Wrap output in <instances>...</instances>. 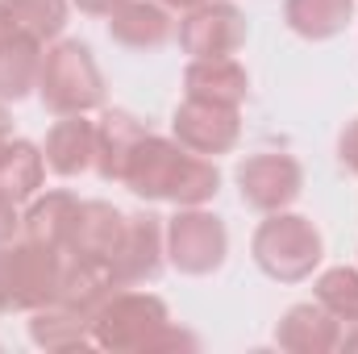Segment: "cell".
<instances>
[{"label":"cell","instance_id":"obj_15","mask_svg":"<svg viewBox=\"0 0 358 354\" xmlns=\"http://www.w3.org/2000/svg\"><path fill=\"white\" fill-rule=\"evenodd\" d=\"M76 213H80V196L76 192H38L25 213H21V238L29 242H42L50 250H67L71 242V225H76Z\"/></svg>","mask_w":358,"mask_h":354},{"label":"cell","instance_id":"obj_31","mask_svg":"<svg viewBox=\"0 0 358 354\" xmlns=\"http://www.w3.org/2000/svg\"><path fill=\"white\" fill-rule=\"evenodd\" d=\"M0 138H8V108H4V100H0Z\"/></svg>","mask_w":358,"mask_h":354},{"label":"cell","instance_id":"obj_19","mask_svg":"<svg viewBox=\"0 0 358 354\" xmlns=\"http://www.w3.org/2000/svg\"><path fill=\"white\" fill-rule=\"evenodd\" d=\"M46 183L42 146L29 138H0V196L13 204H29Z\"/></svg>","mask_w":358,"mask_h":354},{"label":"cell","instance_id":"obj_3","mask_svg":"<svg viewBox=\"0 0 358 354\" xmlns=\"http://www.w3.org/2000/svg\"><path fill=\"white\" fill-rule=\"evenodd\" d=\"M250 255L259 271L275 283H300L308 279L321 259H325V238L313 225V217L304 213H267V221H259L255 238H250Z\"/></svg>","mask_w":358,"mask_h":354},{"label":"cell","instance_id":"obj_13","mask_svg":"<svg viewBox=\"0 0 358 354\" xmlns=\"http://www.w3.org/2000/svg\"><path fill=\"white\" fill-rule=\"evenodd\" d=\"M125 225H129V213H121L117 204L108 200H80V213H76V225H71V242L63 255H84V259H104L113 267V255L125 238Z\"/></svg>","mask_w":358,"mask_h":354},{"label":"cell","instance_id":"obj_20","mask_svg":"<svg viewBox=\"0 0 358 354\" xmlns=\"http://www.w3.org/2000/svg\"><path fill=\"white\" fill-rule=\"evenodd\" d=\"M29 342L42 351H88L92 346V317L50 300L29 313Z\"/></svg>","mask_w":358,"mask_h":354},{"label":"cell","instance_id":"obj_8","mask_svg":"<svg viewBox=\"0 0 358 354\" xmlns=\"http://www.w3.org/2000/svg\"><path fill=\"white\" fill-rule=\"evenodd\" d=\"M176 38L187 59H229L246 46L250 25L234 0H208V4L183 13V21L176 25Z\"/></svg>","mask_w":358,"mask_h":354},{"label":"cell","instance_id":"obj_29","mask_svg":"<svg viewBox=\"0 0 358 354\" xmlns=\"http://www.w3.org/2000/svg\"><path fill=\"white\" fill-rule=\"evenodd\" d=\"M13 34H17V29H13V21H8V13H4V0H0V46H4Z\"/></svg>","mask_w":358,"mask_h":354},{"label":"cell","instance_id":"obj_6","mask_svg":"<svg viewBox=\"0 0 358 354\" xmlns=\"http://www.w3.org/2000/svg\"><path fill=\"white\" fill-rule=\"evenodd\" d=\"M163 242H167V263L179 275H213L229 255V229L204 204H183L163 225Z\"/></svg>","mask_w":358,"mask_h":354},{"label":"cell","instance_id":"obj_7","mask_svg":"<svg viewBox=\"0 0 358 354\" xmlns=\"http://www.w3.org/2000/svg\"><path fill=\"white\" fill-rule=\"evenodd\" d=\"M238 192H242V204L263 213V217L279 213V208H292L304 192V167L296 155L255 150L238 163Z\"/></svg>","mask_w":358,"mask_h":354},{"label":"cell","instance_id":"obj_11","mask_svg":"<svg viewBox=\"0 0 358 354\" xmlns=\"http://www.w3.org/2000/svg\"><path fill=\"white\" fill-rule=\"evenodd\" d=\"M342 334H346V325L329 309H321L317 300H304V304H292L279 317L275 346L292 354H329L342 351Z\"/></svg>","mask_w":358,"mask_h":354},{"label":"cell","instance_id":"obj_2","mask_svg":"<svg viewBox=\"0 0 358 354\" xmlns=\"http://www.w3.org/2000/svg\"><path fill=\"white\" fill-rule=\"evenodd\" d=\"M92 346L96 351H196V334L179 330L163 296L142 288H117L92 313Z\"/></svg>","mask_w":358,"mask_h":354},{"label":"cell","instance_id":"obj_26","mask_svg":"<svg viewBox=\"0 0 358 354\" xmlns=\"http://www.w3.org/2000/svg\"><path fill=\"white\" fill-rule=\"evenodd\" d=\"M13 238H21V204L0 196V246L13 242Z\"/></svg>","mask_w":358,"mask_h":354},{"label":"cell","instance_id":"obj_21","mask_svg":"<svg viewBox=\"0 0 358 354\" xmlns=\"http://www.w3.org/2000/svg\"><path fill=\"white\" fill-rule=\"evenodd\" d=\"M355 4L358 0H283V21L308 42H329L350 25Z\"/></svg>","mask_w":358,"mask_h":354},{"label":"cell","instance_id":"obj_27","mask_svg":"<svg viewBox=\"0 0 358 354\" xmlns=\"http://www.w3.org/2000/svg\"><path fill=\"white\" fill-rule=\"evenodd\" d=\"M80 13H88V17H108V13H117L125 0H71Z\"/></svg>","mask_w":358,"mask_h":354},{"label":"cell","instance_id":"obj_18","mask_svg":"<svg viewBox=\"0 0 358 354\" xmlns=\"http://www.w3.org/2000/svg\"><path fill=\"white\" fill-rule=\"evenodd\" d=\"M146 121H138L134 113L125 108H104L100 121H96V163L92 171L104 179V183H121V171H125V159L129 150L146 138Z\"/></svg>","mask_w":358,"mask_h":354},{"label":"cell","instance_id":"obj_14","mask_svg":"<svg viewBox=\"0 0 358 354\" xmlns=\"http://www.w3.org/2000/svg\"><path fill=\"white\" fill-rule=\"evenodd\" d=\"M108 38L129 50H159L176 38V17L159 0H125L108 13Z\"/></svg>","mask_w":358,"mask_h":354},{"label":"cell","instance_id":"obj_28","mask_svg":"<svg viewBox=\"0 0 358 354\" xmlns=\"http://www.w3.org/2000/svg\"><path fill=\"white\" fill-rule=\"evenodd\" d=\"M159 4H167L171 13H187V8H200V4H208V0H159Z\"/></svg>","mask_w":358,"mask_h":354},{"label":"cell","instance_id":"obj_22","mask_svg":"<svg viewBox=\"0 0 358 354\" xmlns=\"http://www.w3.org/2000/svg\"><path fill=\"white\" fill-rule=\"evenodd\" d=\"M42 42L25 38V34H13L4 46H0V100L17 104L25 100L29 92H38V71H42Z\"/></svg>","mask_w":358,"mask_h":354},{"label":"cell","instance_id":"obj_23","mask_svg":"<svg viewBox=\"0 0 358 354\" xmlns=\"http://www.w3.org/2000/svg\"><path fill=\"white\" fill-rule=\"evenodd\" d=\"M4 13L13 21L17 34L50 46L63 38L67 29V17H71V4L67 0H4Z\"/></svg>","mask_w":358,"mask_h":354},{"label":"cell","instance_id":"obj_4","mask_svg":"<svg viewBox=\"0 0 358 354\" xmlns=\"http://www.w3.org/2000/svg\"><path fill=\"white\" fill-rule=\"evenodd\" d=\"M38 100L55 113H96L104 108V76L92 59V46L80 38H59L42 50Z\"/></svg>","mask_w":358,"mask_h":354},{"label":"cell","instance_id":"obj_17","mask_svg":"<svg viewBox=\"0 0 358 354\" xmlns=\"http://www.w3.org/2000/svg\"><path fill=\"white\" fill-rule=\"evenodd\" d=\"M183 96L242 108L246 96H250V76L234 55L229 59H192L183 67Z\"/></svg>","mask_w":358,"mask_h":354},{"label":"cell","instance_id":"obj_24","mask_svg":"<svg viewBox=\"0 0 358 354\" xmlns=\"http://www.w3.org/2000/svg\"><path fill=\"white\" fill-rule=\"evenodd\" d=\"M313 300L329 309L346 330L358 325V267H325L313 283Z\"/></svg>","mask_w":358,"mask_h":354},{"label":"cell","instance_id":"obj_25","mask_svg":"<svg viewBox=\"0 0 358 354\" xmlns=\"http://www.w3.org/2000/svg\"><path fill=\"white\" fill-rule=\"evenodd\" d=\"M338 163H342L350 176H358V117L346 121L342 134H338Z\"/></svg>","mask_w":358,"mask_h":354},{"label":"cell","instance_id":"obj_30","mask_svg":"<svg viewBox=\"0 0 358 354\" xmlns=\"http://www.w3.org/2000/svg\"><path fill=\"white\" fill-rule=\"evenodd\" d=\"M342 346H346V351H358V325H350V330L342 334Z\"/></svg>","mask_w":358,"mask_h":354},{"label":"cell","instance_id":"obj_16","mask_svg":"<svg viewBox=\"0 0 358 354\" xmlns=\"http://www.w3.org/2000/svg\"><path fill=\"white\" fill-rule=\"evenodd\" d=\"M121 283L113 279V267L104 259H84V255H63V271H59V304L76 309L92 317Z\"/></svg>","mask_w":358,"mask_h":354},{"label":"cell","instance_id":"obj_9","mask_svg":"<svg viewBox=\"0 0 358 354\" xmlns=\"http://www.w3.org/2000/svg\"><path fill=\"white\" fill-rule=\"evenodd\" d=\"M171 138L196 155H208V159L229 155L242 138V108L183 96L176 117H171Z\"/></svg>","mask_w":358,"mask_h":354},{"label":"cell","instance_id":"obj_1","mask_svg":"<svg viewBox=\"0 0 358 354\" xmlns=\"http://www.w3.org/2000/svg\"><path fill=\"white\" fill-rule=\"evenodd\" d=\"M121 183L138 196V200H167V204H208L221 192V167L208 155H196L187 146H179L176 138L163 134H146L129 159Z\"/></svg>","mask_w":358,"mask_h":354},{"label":"cell","instance_id":"obj_10","mask_svg":"<svg viewBox=\"0 0 358 354\" xmlns=\"http://www.w3.org/2000/svg\"><path fill=\"white\" fill-rule=\"evenodd\" d=\"M167 259V242H163V217L155 213H129V225H125V238L113 255V279L121 288H138V283H150L159 279Z\"/></svg>","mask_w":358,"mask_h":354},{"label":"cell","instance_id":"obj_5","mask_svg":"<svg viewBox=\"0 0 358 354\" xmlns=\"http://www.w3.org/2000/svg\"><path fill=\"white\" fill-rule=\"evenodd\" d=\"M59 271H63L59 250L29 238L4 242L0 246V313H34L50 304L59 296Z\"/></svg>","mask_w":358,"mask_h":354},{"label":"cell","instance_id":"obj_12","mask_svg":"<svg viewBox=\"0 0 358 354\" xmlns=\"http://www.w3.org/2000/svg\"><path fill=\"white\" fill-rule=\"evenodd\" d=\"M42 159H46V171H55L59 179H76L84 171H92V163H96V121L88 113L59 117L46 129Z\"/></svg>","mask_w":358,"mask_h":354}]
</instances>
